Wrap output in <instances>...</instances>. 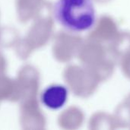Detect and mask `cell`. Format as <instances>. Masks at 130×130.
Here are the masks:
<instances>
[{
  "label": "cell",
  "mask_w": 130,
  "mask_h": 130,
  "mask_svg": "<svg viewBox=\"0 0 130 130\" xmlns=\"http://www.w3.org/2000/svg\"><path fill=\"white\" fill-rule=\"evenodd\" d=\"M53 15L63 28L72 33L89 30L97 18L93 0H56Z\"/></svg>",
  "instance_id": "obj_1"
},
{
  "label": "cell",
  "mask_w": 130,
  "mask_h": 130,
  "mask_svg": "<svg viewBox=\"0 0 130 130\" xmlns=\"http://www.w3.org/2000/svg\"><path fill=\"white\" fill-rule=\"evenodd\" d=\"M68 97L69 91L66 86L53 84L43 89L40 94V101L47 109L58 110L66 105Z\"/></svg>",
  "instance_id": "obj_2"
}]
</instances>
